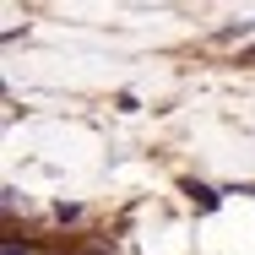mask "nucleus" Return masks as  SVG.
Listing matches in <instances>:
<instances>
[{
  "instance_id": "obj_1",
  "label": "nucleus",
  "mask_w": 255,
  "mask_h": 255,
  "mask_svg": "<svg viewBox=\"0 0 255 255\" xmlns=\"http://www.w3.org/2000/svg\"><path fill=\"white\" fill-rule=\"evenodd\" d=\"M190 196H196V206H206V212L217 206V190H206V185H190Z\"/></svg>"
}]
</instances>
